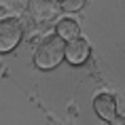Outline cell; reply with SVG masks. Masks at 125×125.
Returning <instances> with one entry per match:
<instances>
[{
    "label": "cell",
    "mask_w": 125,
    "mask_h": 125,
    "mask_svg": "<svg viewBox=\"0 0 125 125\" xmlns=\"http://www.w3.org/2000/svg\"><path fill=\"white\" fill-rule=\"evenodd\" d=\"M66 59V40L57 34H49L40 40V45L34 51V66L38 70H53Z\"/></svg>",
    "instance_id": "obj_1"
},
{
    "label": "cell",
    "mask_w": 125,
    "mask_h": 125,
    "mask_svg": "<svg viewBox=\"0 0 125 125\" xmlns=\"http://www.w3.org/2000/svg\"><path fill=\"white\" fill-rule=\"evenodd\" d=\"M23 38V26L17 17L0 19V53H11L19 47Z\"/></svg>",
    "instance_id": "obj_2"
},
{
    "label": "cell",
    "mask_w": 125,
    "mask_h": 125,
    "mask_svg": "<svg viewBox=\"0 0 125 125\" xmlns=\"http://www.w3.org/2000/svg\"><path fill=\"white\" fill-rule=\"evenodd\" d=\"M28 11H30L32 21L40 26H49L57 21L62 13V2L59 0H28Z\"/></svg>",
    "instance_id": "obj_3"
},
{
    "label": "cell",
    "mask_w": 125,
    "mask_h": 125,
    "mask_svg": "<svg viewBox=\"0 0 125 125\" xmlns=\"http://www.w3.org/2000/svg\"><path fill=\"white\" fill-rule=\"evenodd\" d=\"M91 55V47L85 38H74L70 42H66V62L70 66H83Z\"/></svg>",
    "instance_id": "obj_4"
},
{
    "label": "cell",
    "mask_w": 125,
    "mask_h": 125,
    "mask_svg": "<svg viewBox=\"0 0 125 125\" xmlns=\"http://www.w3.org/2000/svg\"><path fill=\"white\" fill-rule=\"evenodd\" d=\"M93 110H95V115L102 121L110 123L112 119L117 117V100H115V95H110V93H98L93 98Z\"/></svg>",
    "instance_id": "obj_5"
},
{
    "label": "cell",
    "mask_w": 125,
    "mask_h": 125,
    "mask_svg": "<svg viewBox=\"0 0 125 125\" xmlns=\"http://www.w3.org/2000/svg\"><path fill=\"white\" fill-rule=\"evenodd\" d=\"M55 34H57L59 38H64L66 42H70V40L79 38L81 36V30H79V23L74 19H70V17H64V19L57 21V26H55Z\"/></svg>",
    "instance_id": "obj_6"
},
{
    "label": "cell",
    "mask_w": 125,
    "mask_h": 125,
    "mask_svg": "<svg viewBox=\"0 0 125 125\" xmlns=\"http://www.w3.org/2000/svg\"><path fill=\"white\" fill-rule=\"evenodd\" d=\"M62 2V11L66 13H76L85 7V0H59Z\"/></svg>",
    "instance_id": "obj_7"
},
{
    "label": "cell",
    "mask_w": 125,
    "mask_h": 125,
    "mask_svg": "<svg viewBox=\"0 0 125 125\" xmlns=\"http://www.w3.org/2000/svg\"><path fill=\"white\" fill-rule=\"evenodd\" d=\"M110 125H125V117H121V115H117V117L110 121Z\"/></svg>",
    "instance_id": "obj_8"
}]
</instances>
